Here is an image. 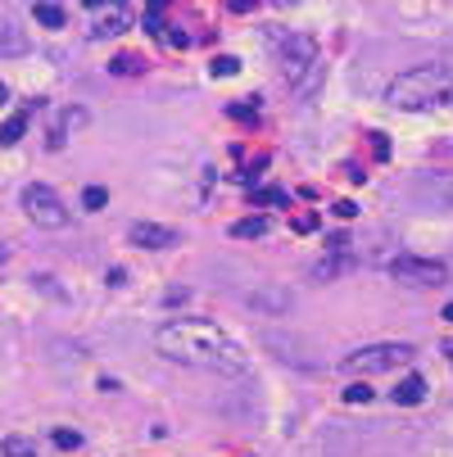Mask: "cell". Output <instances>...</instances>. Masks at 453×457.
<instances>
[{
    "mask_svg": "<svg viewBox=\"0 0 453 457\" xmlns=\"http://www.w3.org/2000/svg\"><path fill=\"white\" fill-rule=\"evenodd\" d=\"M0 104H5V86H0Z\"/></svg>",
    "mask_w": 453,
    "mask_h": 457,
    "instance_id": "cell-29",
    "label": "cell"
},
{
    "mask_svg": "<svg viewBox=\"0 0 453 457\" xmlns=\"http://www.w3.org/2000/svg\"><path fill=\"white\" fill-rule=\"evenodd\" d=\"M114 72H127V77H132V72H145V64H141L137 55H118L114 59Z\"/></svg>",
    "mask_w": 453,
    "mask_h": 457,
    "instance_id": "cell-19",
    "label": "cell"
},
{
    "mask_svg": "<svg viewBox=\"0 0 453 457\" xmlns=\"http://www.w3.org/2000/svg\"><path fill=\"white\" fill-rule=\"evenodd\" d=\"M127 240L137 249H173L177 244V231L173 227H159V222H132L127 227Z\"/></svg>",
    "mask_w": 453,
    "mask_h": 457,
    "instance_id": "cell-7",
    "label": "cell"
},
{
    "mask_svg": "<svg viewBox=\"0 0 453 457\" xmlns=\"http://www.w3.org/2000/svg\"><path fill=\"white\" fill-rule=\"evenodd\" d=\"M259 204H286V190H259Z\"/></svg>",
    "mask_w": 453,
    "mask_h": 457,
    "instance_id": "cell-24",
    "label": "cell"
},
{
    "mask_svg": "<svg viewBox=\"0 0 453 457\" xmlns=\"http://www.w3.org/2000/svg\"><path fill=\"white\" fill-rule=\"evenodd\" d=\"M295 231H299V236H309V231H317V217H313V213H299V217H295Z\"/></svg>",
    "mask_w": 453,
    "mask_h": 457,
    "instance_id": "cell-23",
    "label": "cell"
},
{
    "mask_svg": "<svg viewBox=\"0 0 453 457\" xmlns=\"http://www.w3.org/2000/svg\"><path fill=\"white\" fill-rule=\"evenodd\" d=\"M78 443H82L78 430H55V448H78Z\"/></svg>",
    "mask_w": 453,
    "mask_h": 457,
    "instance_id": "cell-21",
    "label": "cell"
},
{
    "mask_svg": "<svg viewBox=\"0 0 453 457\" xmlns=\"http://www.w3.org/2000/svg\"><path fill=\"white\" fill-rule=\"evenodd\" d=\"M82 122H87V114H82V109H64V114H59L55 131H50V145H55V150H59V145H64V136H68L73 127H82Z\"/></svg>",
    "mask_w": 453,
    "mask_h": 457,
    "instance_id": "cell-13",
    "label": "cell"
},
{
    "mask_svg": "<svg viewBox=\"0 0 453 457\" xmlns=\"http://www.w3.org/2000/svg\"><path fill=\"white\" fill-rule=\"evenodd\" d=\"M336 217H345V222H349V217H358V208H353L349 200H340V204H336Z\"/></svg>",
    "mask_w": 453,
    "mask_h": 457,
    "instance_id": "cell-25",
    "label": "cell"
},
{
    "mask_svg": "<svg viewBox=\"0 0 453 457\" xmlns=\"http://www.w3.org/2000/svg\"><path fill=\"white\" fill-rule=\"evenodd\" d=\"M127 28V5H91V36H118Z\"/></svg>",
    "mask_w": 453,
    "mask_h": 457,
    "instance_id": "cell-8",
    "label": "cell"
},
{
    "mask_svg": "<svg viewBox=\"0 0 453 457\" xmlns=\"http://www.w3.org/2000/svg\"><path fill=\"white\" fill-rule=\"evenodd\" d=\"M444 353H449V357H453V340H449V344H444Z\"/></svg>",
    "mask_w": 453,
    "mask_h": 457,
    "instance_id": "cell-28",
    "label": "cell"
},
{
    "mask_svg": "<svg viewBox=\"0 0 453 457\" xmlns=\"http://www.w3.org/2000/svg\"><path fill=\"white\" fill-rule=\"evenodd\" d=\"M23 213H28L32 227H46V231H59L68 227V204L59 200L50 186H41V181H32V186H23Z\"/></svg>",
    "mask_w": 453,
    "mask_h": 457,
    "instance_id": "cell-4",
    "label": "cell"
},
{
    "mask_svg": "<svg viewBox=\"0 0 453 457\" xmlns=\"http://www.w3.org/2000/svg\"><path fill=\"white\" fill-rule=\"evenodd\" d=\"M0 453H5V457H36V439H28V435H9L5 443H0Z\"/></svg>",
    "mask_w": 453,
    "mask_h": 457,
    "instance_id": "cell-15",
    "label": "cell"
},
{
    "mask_svg": "<svg viewBox=\"0 0 453 457\" xmlns=\"http://www.w3.org/2000/svg\"><path fill=\"white\" fill-rule=\"evenodd\" d=\"M272 45H277V64H281V77H286L290 95L313 100L317 86H322V50H317V41H313L309 32H286V28H277Z\"/></svg>",
    "mask_w": 453,
    "mask_h": 457,
    "instance_id": "cell-2",
    "label": "cell"
},
{
    "mask_svg": "<svg viewBox=\"0 0 453 457\" xmlns=\"http://www.w3.org/2000/svg\"><path fill=\"white\" fill-rule=\"evenodd\" d=\"M390 399H395L399 407H417V403L426 399V380H422V376H403L399 385H395V394H390Z\"/></svg>",
    "mask_w": 453,
    "mask_h": 457,
    "instance_id": "cell-10",
    "label": "cell"
},
{
    "mask_svg": "<svg viewBox=\"0 0 453 457\" xmlns=\"http://www.w3.org/2000/svg\"><path fill=\"white\" fill-rule=\"evenodd\" d=\"M345 403H372V389H367V380H358V385L345 389Z\"/></svg>",
    "mask_w": 453,
    "mask_h": 457,
    "instance_id": "cell-20",
    "label": "cell"
},
{
    "mask_svg": "<svg viewBox=\"0 0 453 457\" xmlns=\"http://www.w3.org/2000/svg\"><path fill=\"white\" fill-rule=\"evenodd\" d=\"M236 72H240V59H231V55L213 59V77H236Z\"/></svg>",
    "mask_w": 453,
    "mask_h": 457,
    "instance_id": "cell-18",
    "label": "cell"
},
{
    "mask_svg": "<svg viewBox=\"0 0 453 457\" xmlns=\"http://www.w3.org/2000/svg\"><path fill=\"white\" fill-rule=\"evenodd\" d=\"M372 150H376V158H385V154H390V145H385V136H381V131L372 136Z\"/></svg>",
    "mask_w": 453,
    "mask_h": 457,
    "instance_id": "cell-26",
    "label": "cell"
},
{
    "mask_svg": "<svg viewBox=\"0 0 453 457\" xmlns=\"http://www.w3.org/2000/svg\"><path fill=\"white\" fill-rule=\"evenodd\" d=\"M263 231H267V217H240L236 227H231V236L236 240H259Z\"/></svg>",
    "mask_w": 453,
    "mask_h": 457,
    "instance_id": "cell-14",
    "label": "cell"
},
{
    "mask_svg": "<svg viewBox=\"0 0 453 457\" xmlns=\"http://www.w3.org/2000/svg\"><path fill=\"white\" fill-rule=\"evenodd\" d=\"M412 357V344H367V349H353L345 362V372H363V376H376V372H395L399 362Z\"/></svg>",
    "mask_w": 453,
    "mask_h": 457,
    "instance_id": "cell-5",
    "label": "cell"
},
{
    "mask_svg": "<svg viewBox=\"0 0 453 457\" xmlns=\"http://www.w3.org/2000/svg\"><path fill=\"white\" fill-rule=\"evenodd\" d=\"M32 18L41 23V28H50V32H64L68 28V9L64 5H32Z\"/></svg>",
    "mask_w": 453,
    "mask_h": 457,
    "instance_id": "cell-12",
    "label": "cell"
},
{
    "mask_svg": "<svg viewBox=\"0 0 453 457\" xmlns=\"http://www.w3.org/2000/svg\"><path fill=\"white\" fill-rule=\"evenodd\" d=\"M353 263H358V254H353V249H326V258L313 267V276L317 281H336V276H345Z\"/></svg>",
    "mask_w": 453,
    "mask_h": 457,
    "instance_id": "cell-9",
    "label": "cell"
},
{
    "mask_svg": "<svg viewBox=\"0 0 453 457\" xmlns=\"http://www.w3.org/2000/svg\"><path fill=\"white\" fill-rule=\"evenodd\" d=\"M449 95H453V68L422 64V68L399 72V77L390 82L385 100L395 104V109H408V114H417V109H435V104H444Z\"/></svg>",
    "mask_w": 453,
    "mask_h": 457,
    "instance_id": "cell-3",
    "label": "cell"
},
{
    "mask_svg": "<svg viewBox=\"0 0 453 457\" xmlns=\"http://www.w3.org/2000/svg\"><path fill=\"white\" fill-rule=\"evenodd\" d=\"M28 122H32V114H28V109L9 114L5 122H0V145H18V141H23V131H28Z\"/></svg>",
    "mask_w": 453,
    "mask_h": 457,
    "instance_id": "cell-11",
    "label": "cell"
},
{
    "mask_svg": "<svg viewBox=\"0 0 453 457\" xmlns=\"http://www.w3.org/2000/svg\"><path fill=\"white\" fill-rule=\"evenodd\" d=\"M259 114V100H236L231 104V118H254Z\"/></svg>",
    "mask_w": 453,
    "mask_h": 457,
    "instance_id": "cell-22",
    "label": "cell"
},
{
    "mask_svg": "<svg viewBox=\"0 0 453 457\" xmlns=\"http://www.w3.org/2000/svg\"><path fill=\"white\" fill-rule=\"evenodd\" d=\"M154 349L168 357V362L181 367H200V372H223V376H240L245 353L240 344L227 335L223 326L200 322V317H177V322H164L154 330Z\"/></svg>",
    "mask_w": 453,
    "mask_h": 457,
    "instance_id": "cell-1",
    "label": "cell"
},
{
    "mask_svg": "<svg viewBox=\"0 0 453 457\" xmlns=\"http://www.w3.org/2000/svg\"><path fill=\"white\" fill-rule=\"evenodd\" d=\"M105 204H109V190L105 186H87V190H82V208H87V213H100Z\"/></svg>",
    "mask_w": 453,
    "mask_h": 457,
    "instance_id": "cell-16",
    "label": "cell"
},
{
    "mask_svg": "<svg viewBox=\"0 0 453 457\" xmlns=\"http://www.w3.org/2000/svg\"><path fill=\"white\" fill-rule=\"evenodd\" d=\"M444 322H453V303H444Z\"/></svg>",
    "mask_w": 453,
    "mask_h": 457,
    "instance_id": "cell-27",
    "label": "cell"
},
{
    "mask_svg": "<svg viewBox=\"0 0 453 457\" xmlns=\"http://www.w3.org/2000/svg\"><path fill=\"white\" fill-rule=\"evenodd\" d=\"M390 276L399 286H412V290H426V286H444V263L439 258H422V254H399L390 258Z\"/></svg>",
    "mask_w": 453,
    "mask_h": 457,
    "instance_id": "cell-6",
    "label": "cell"
},
{
    "mask_svg": "<svg viewBox=\"0 0 453 457\" xmlns=\"http://www.w3.org/2000/svg\"><path fill=\"white\" fill-rule=\"evenodd\" d=\"M28 50V41L14 36V28H0V55H23Z\"/></svg>",
    "mask_w": 453,
    "mask_h": 457,
    "instance_id": "cell-17",
    "label": "cell"
}]
</instances>
